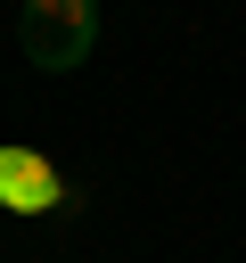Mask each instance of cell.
Listing matches in <instances>:
<instances>
[{
    "instance_id": "6da1fadb",
    "label": "cell",
    "mask_w": 246,
    "mask_h": 263,
    "mask_svg": "<svg viewBox=\"0 0 246 263\" xmlns=\"http://www.w3.org/2000/svg\"><path fill=\"white\" fill-rule=\"evenodd\" d=\"M98 41V0H25L16 8V49L41 74H74Z\"/></svg>"
}]
</instances>
